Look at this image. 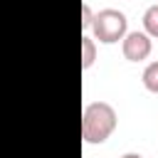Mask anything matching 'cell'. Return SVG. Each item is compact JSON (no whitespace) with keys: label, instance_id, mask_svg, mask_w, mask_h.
Returning a JSON list of instances; mask_svg holds the SVG:
<instances>
[{"label":"cell","instance_id":"7a4b0ae2","mask_svg":"<svg viewBox=\"0 0 158 158\" xmlns=\"http://www.w3.org/2000/svg\"><path fill=\"white\" fill-rule=\"evenodd\" d=\"M128 32V20L121 10L116 7H104L94 15L91 22V35L94 40L104 42V44H114L118 40H123V35Z\"/></svg>","mask_w":158,"mask_h":158},{"label":"cell","instance_id":"6da1fadb","mask_svg":"<svg viewBox=\"0 0 158 158\" xmlns=\"http://www.w3.org/2000/svg\"><path fill=\"white\" fill-rule=\"evenodd\" d=\"M116 109L106 101H91L84 106V114H81V138L84 143H91V146H99L104 143L114 131H116Z\"/></svg>","mask_w":158,"mask_h":158},{"label":"cell","instance_id":"52a82bcc","mask_svg":"<svg viewBox=\"0 0 158 158\" xmlns=\"http://www.w3.org/2000/svg\"><path fill=\"white\" fill-rule=\"evenodd\" d=\"M94 15H96V12H91V7H89V2H81V30H91V22H94Z\"/></svg>","mask_w":158,"mask_h":158},{"label":"cell","instance_id":"5b68a950","mask_svg":"<svg viewBox=\"0 0 158 158\" xmlns=\"http://www.w3.org/2000/svg\"><path fill=\"white\" fill-rule=\"evenodd\" d=\"M143 32L151 37H158V2L143 12Z\"/></svg>","mask_w":158,"mask_h":158},{"label":"cell","instance_id":"ba28073f","mask_svg":"<svg viewBox=\"0 0 158 158\" xmlns=\"http://www.w3.org/2000/svg\"><path fill=\"white\" fill-rule=\"evenodd\" d=\"M121 158H143V156H141V153H123Z\"/></svg>","mask_w":158,"mask_h":158},{"label":"cell","instance_id":"8992f818","mask_svg":"<svg viewBox=\"0 0 158 158\" xmlns=\"http://www.w3.org/2000/svg\"><path fill=\"white\" fill-rule=\"evenodd\" d=\"M141 79H143V86H146L148 91L158 94V62H151V64L143 69Z\"/></svg>","mask_w":158,"mask_h":158},{"label":"cell","instance_id":"277c9868","mask_svg":"<svg viewBox=\"0 0 158 158\" xmlns=\"http://www.w3.org/2000/svg\"><path fill=\"white\" fill-rule=\"evenodd\" d=\"M96 59V44H94V37L84 35L81 37V69H89Z\"/></svg>","mask_w":158,"mask_h":158},{"label":"cell","instance_id":"3957f363","mask_svg":"<svg viewBox=\"0 0 158 158\" xmlns=\"http://www.w3.org/2000/svg\"><path fill=\"white\" fill-rule=\"evenodd\" d=\"M153 49V42H151V35H146L143 30H133V32H126L123 40H121V52L128 62H143L148 59Z\"/></svg>","mask_w":158,"mask_h":158}]
</instances>
